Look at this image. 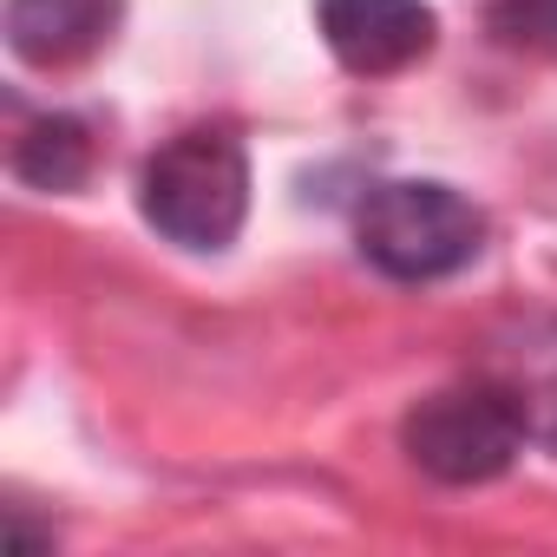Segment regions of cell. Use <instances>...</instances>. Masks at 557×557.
<instances>
[{"label": "cell", "mask_w": 557, "mask_h": 557, "mask_svg": "<svg viewBox=\"0 0 557 557\" xmlns=\"http://www.w3.org/2000/svg\"><path fill=\"white\" fill-rule=\"evenodd\" d=\"M315 27L329 53L361 79L407 73L440 40V14L426 0H315Z\"/></svg>", "instance_id": "4"}, {"label": "cell", "mask_w": 557, "mask_h": 557, "mask_svg": "<svg viewBox=\"0 0 557 557\" xmlns=\"http://www.w3.org/2000/svg\"><path fill=\"white\" fill-rule=\"evenodd\" d=\"M492 34L505 47L557 53V0H498V8H492Z\"/></svg>", "instance_id": "7"}, {"label": "cell", "mask_w": 557, "mask_h": 557, "mask_svg": "<svg viewBox=\"0 0 557 557\" xmlns=\"http://www.w3.org/2000/svg\"><path fill=\"white\" fill-rule=\"evenodd\" d=\"M355 236H361V256L394 283H440V275H459L485 249V216L453 184L394 177L368 190Z\"/></svg>", "instance_id": "3"}, {"label": "cell", "mask_w": 557, "mask_h": 557, "mask_svg": "<svg viewBox=\"0 0 557 557\" xmlns=\"http://www.w3.org/2000/svg\"><path fill=\"white\" fill-rule=\"evenodd\" d=\"M119 27V0H8V47L14 60L60 73L92 60Z\"/></svg>", "instance_id": "5"}, {"label": "cell", "mask_w": 557, "mask_h": 557, "mask_svg": "<svg viewBox=\"0 0 557 557\" xmlns=\"http://www.w3.org/2000/svg\"><path fill=\"white\" fill-rule=\"evenodd\" d=\"M524 440H531V407L511 374L453 381V387L426 394L400 426L407 459L440 485H485V479L511 472Z\"/></svg>", "instance_id": "2"}, {"label": "cell", "mask_w": 557, "mask_h": 557, "mask_svg": "<svg viewBox=\"0 0 557 557\" xmlns=\"http://www.w3.org/2000/svg\"><path fill=\"white\" fill-rule=\"evenodd\" d=\"M145 223L197 256H216L236 243L243 216H249V158L243 138L230 125H190L177 138H164L145 164L138 184Z\"/></svg>", "instance_id": "1"}, {"label": "cell", "mask_w": 557, "mask_h": 557, "mask_svg": "<svg viewBox=\"0 0 557 557\" xmlns=\"http://www.w3.org/2000/svg\"><path fill=\"white\" fill-rule=\"evenodd\" d=\"M86 171H92V138L66 112H47V119H34L14 138V177L34 184V190H53V197L60 190H79Z\"/></svg>", "instance_id": "6"}, {"label": "cell", "mask_w": 557, "mask_h": 557, "mask_svg": "<svg viewBox=\"0 0 557 557\" xmlns=\"http://www.w3.org/2000/svg\"><path fill=\"white\" fill-rule=\"evenodd\" d=\"M511 381H518V394H524V407H531V433H544V440L557 446V342H544Z\"/></svg>", "instance_id": "8"}]
</instances>
